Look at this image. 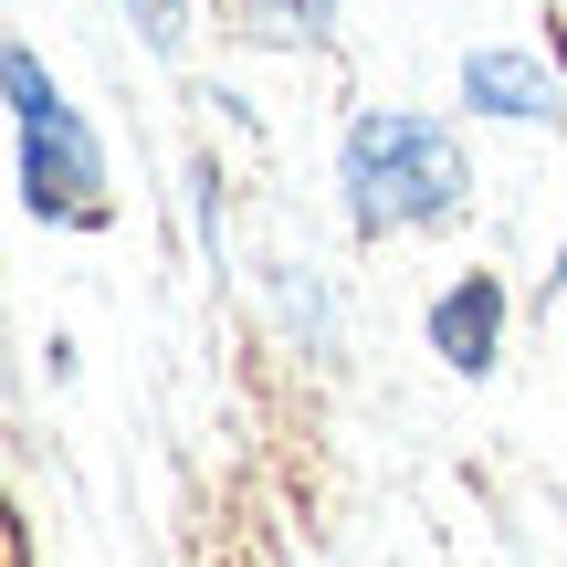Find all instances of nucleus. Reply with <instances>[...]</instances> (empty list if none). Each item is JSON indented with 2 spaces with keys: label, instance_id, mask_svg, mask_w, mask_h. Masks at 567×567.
I'll return each mask as SVG.
<instances>
[{
  "label": "nucleus",
  "instance_id": "1",
  "mask_svg": "<svg viewBox=\"0 0 567 567\" xmlns=\"http://www.w3.org/2000/svg\"><path fill=\"white\" fill-rule=\"evenodd\" d=\"M337 200L358 243H410L473 210V147L431 105H358L337 137Z\"/></svg>",
  "mask_w": 567,
  "mask_h": 567
},
{
  "label": "nucleus",
  "instance_id": "2",
  "mask_svg": "<svg viewBox=\"0 0 567 567\" xmlns=\"http://www.w3.org/2000/svg\"><path fill=\"white\" fill-rule=\"evenodd\" d=\"M0 84H11V179H21V210L53 231H95L116 210V179H105V147L84 126V105L53 84V63L32 42L0 53Z\"/></svg>",
  "mask_w": 567,
  "mask_h": 567
},
{
  "label": "nucleus",
  "instance_id": "3",
  "mask_svg": "<svg viewBox=\"0 0 567 567\" xmlns=\"http://www.w3.org/2000/svg\"><path fill=\"white\" fill-rule=\"evenodd\" d=\"M421 337H431V358L452 368V379H494L505 368V337H515V295H505V274H452L442 295L421 305Z\"/></svg>",
  "mask_w": 567,
  "mask_h": 567
},
{
  "label": "nucleus",
  "instance_id": "4",
  "mask_svg": "<svg viewBox=\"0 0 567 567\" xmlns=\"http://www.w3.org/2000/svg\"><path fill=\"white\" fill-rule=\"evenodd\" d=\"M463 116L473 126H557L567 84H557L547 53H526V42H473L463 53Z\"/></svg>",
  "mask_w": 567,
  "mask_h": 567
},
{
  "label": "nucleus",
  "instance_id": "5",
  "mask_svg": "<svg viewBox=\"0 0 567 567\" xmlns=\"http://www.w3.org/2000/svg\"><path fill=\"white\" fill-rule=\"evenodd\" d=\"M347 0H243V32L252 42H284V53H316V42H337Z\"/></svg>",
  "mask_w": 567,
  "mask_h": 567
},
{
  "label": "nucleus",
  "instance_id": "6",
  "mask_svg": "<svg viewBox=\"0 0 567 567\" xmlns=\"http://www.w3.org/2000/svg\"><path fill=\"white\" fill-rule=\"evenodd\" d=\"M126 21H137V42L158 63H189V0H116Z\"/></svg>",
  "mask_w": 567,
  "mask_h": 567
},
{
  "label": "nucleus",
  "instance_id": "7",
  "mask_svg": "<svg viewBox=\"0 0 567 567\" xmlns=\"http://www.w3.org/2000/svg\"><path fill=\"white\" fill-rule=\"evenodd\" d=\"M557 295H567V221H557Z\"/></svg>",
  "mask_w": 567,
  "mask_h": 567
}]
</instances>
